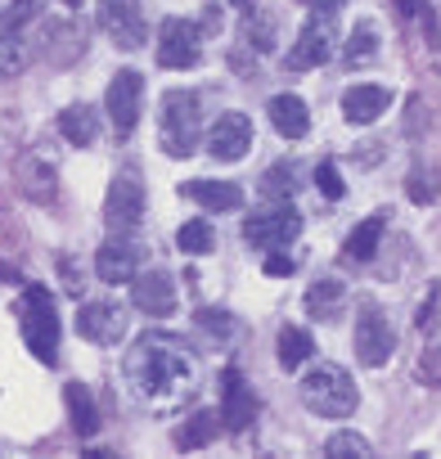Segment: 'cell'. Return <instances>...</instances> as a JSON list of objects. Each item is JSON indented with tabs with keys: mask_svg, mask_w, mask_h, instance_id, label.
Here are the masks:
<instances>
[{
	"mask_svg": "<svg viewBox=\"0 0 441 459\" xmlns=\"http://www.w3.org/2000/svg\"><path fill=\"white\" fill-rule=\"evenodd\" d=\"M275 356H280V369H302V365L316 356V342H311V333H307V329L284 325V329H280V338H275Z\"/></svg>",
	"mask_w": 441,
	"mask_h": 459,
	"instance_id": "603a6c76",
	"label": "cell"
},
{
	"mask_svg": "<svg viewBox=\"0 0 441 459\" xmlns=\"http://www.w3.org/2000/svg\"><path fill=\"white\" fill-rule=\"evenodd\" d=\"M248 37H253V41H257V46L266 50V46L275 41V32H271V14H257V19L248 23Z\"/></svg>",
	"mask_w": 441,
	"mask_h": 459,
	"instance_id": "f35d334b",
	"label": "cell"
},
{
	"mask_svg": "<svg viewBox=\"0 0 441 459\" xmlns=\"http://www.w3.org/2000/svg\"><path fill=\"white\" fill-rule=\"evenodd\" d=\"M437 298H441V289L432 284V293H428V302H423V307H419V316H414V325H419L423 333H432V329H437Z\"/></svg>",
	"mask_w": 441,
	"mask_h": 459,
	"instance_id": "8d00e7d4",
	"label": "cell"
},
{
	"mask_svg": "<svg viewBox=\"0 0 441 459\" xmlns=\"http://www.w3.org/2000/svg\"><path fill=\"white\" fill-rule=\"evenodd\" d=\"M28 68V46L19 32H0V77H19Z\"/></svg>",
	"mask_w": 441,
	"mask_h": 459,
	"instance_id": "f546056e",
	"label": "cell"
},
{
	"mask_svg": "<svg viewBox=\"0 0 441 459\" xmlns=\"http://www.w3.org/2000/svg\"><path fill=\"white\" fill-rule=\"evenodd\" d=\"M266 113H271L275 131L289 135V140H302V135L311 131V113H307V104H302L298 95H275V100L266 104Z\"/></svg>",
	"mask_w": 441,
	"mask_h": 459,
	"instance_id": "d6986e66",
	"label": "cell"
},
{
	"mask_svg": "<svg viewBox=\"0 0 441 459\" xmlns=\"http://www.w3.org/2000/svg\"><path fill=\"white\" fill-rule=\"evenodd\" d=\"M59 275H64V289H68L73 298H82V284H86V280L77 275V262H73V257H59Z\"/></svg>",
	"mask_w": 441,
	"mask_h": 459,
	"instance_id": "74e56055",
	"label": "cell"
},
{
	"mask_svg": "<svg viewBox=\"0 0 441 459\" xmlns=\"http://www.w3.org/2000/svg\"><path fill=\"white\" fill-rule=\"evenodd\" d=\"M414 374H419V383H423V387H441V347H428V351L419 356Z\"/></svg>",
	"mask_w": 441,
	"mask_h": 459,
	"instance_id": "e575fe53",
	"label": "cell"
},
{
	"mask_svg": "<svg viewBox=\"0 0 441 459\" xmlns=\"http://www.w3.org/2000/svg\"><path fill=\"white\" fill-rule=\"evenodd\" d=\"M126 329H131V316L122 302H86L77 316V333L99 347H117L126 338Z\"/></svg>",
	"mask_w": 441,
	"mask_h": 459,
	"instance_id": "30bf717a",
	"label": "cell"
},
{
	"mask_svg": "<svg viewBox=\"0 0 441 459\" xmlns=\"http://www.w3.org/2000/svg\"><path fill=\"white\" fill-rule=\"evenodd\" d=\"M262 271H266V275H275V280H280V275H293V257H284V253H271V257L262 262Z\"/></svg>",
	"mask_w": 441,
	"mask_h": 459,
	"instance_id": "ab89813d",
	"label": "cell"
},
{
	"mask_svg": "<svg viewBox=\"0 0 441 459\" xmlns=\"http://www.w3.org/2000/svg\"><path fill=\"white\" fill-rule=\"evenodd\" d=\"M203 117H198V95L189 91H167L162 95V153L189 158L198 149Z\"/></svg>",
	"mask_w": 441,
	"mask_h": 459,
	"instance_id": "277c9868",
	"label": "cell"
},
{
	"mask_svg": "<svg viewBox=\"0 0 441 459\" xmlns=\"http://www.w3.org/2000/svg\"><path fill=\"white\" fill-rule=\"evenodd\" d=\"M185 198H194L207 212H239L244 207V189L235 180H185L180 185Z\"/></svg>",
	"mask_w": 441,
	"mask_h": 459,
	"instance_id": "ac0fdd59",
	"label": "cell"
},
{
	"mask_svg": "<svg viewBox=\"0 0 441 459\" xmlns=\"http://www.w3.org/2000/svg\"><path fill=\"white\" fill-rule=\"evenodd\" d=\"M220 419H226L230 432H248L257 423V396L239 369L220 374Z\"/></svg>",
	"mask_w": 441,
	"mask_h": 459,
	"instance_id": "4fadbf2b",
	"label": "cell"
},
{
	"mask_svg": "<svg viewBox=\"0 0 441 459\" xmlns=\"http://www.w3.org/2000/svg\"><path fill=\"white\" fill-rule=\"evenodd\" d=\"M226 5H239V10H248V5H253V0H226Z\"/></svg>",
	"mask_w": 441,
	"mask_h": 459,
	"instance_id": "7bdbcfd3",
	"label": "cell"
},
{
	"mask_svg": "<svg viewBox=\"0 0 441 459\" xmlns=\"http://www.w3.org/2000/svg\"><path fill=\"white\" fill-rule=\"evenodd\" d=\"M392 351H396V333H392L387 316L378 307H365L360 320H356V356H360V365L383 369L392 360Z\"/></svg>",
	"mask_w": 441,
	"mask_h": 459,
	"instance_id": "8fae6325",
	"label": "cell"
},
{
	"mask_svg": "<svg viewBox=\"0 0 441 459\" xmlns=\"http://www.w3.org/2000/svg\"><path fill=\"white\" fill-rule=\"evenodd\" d=\"M383 230H387V216H365L351 235H347V257H351V262H369V257L378 253Z\"/></svg>",
	"mask_w": 441,
	"mask_h": 459,
	"instance_id": "484cf974",
	"label": "cell"
},
{
	"mask_svg": "<svg viewBox=\"0 0 441 459\" xmlns=\"http://www.w3.org/2000/svg\"><path fill=\"white\" fill-rule=\"evenodd\" d=\"M437 189H441V176H437V171H428V167H414V171H410V180H405V194H410L414 203H432V198H437Z\"/></svg>",
	"mask_w": 441,
	"mask_h": 459,
	"instance_id": "d6a6232c",
	"label": "cell"
},
{
	"mask_svg": "<svg viewBox=\"0 0 441 459\" xmlns=\"http://www.w3.org/2000/svg\"><path fill=\"white\" fill-rule=\"evenodd\" d=\"M131 302L135 311L162 320V316H176V280L167 271H144L131 280Z\"/></svg>",
	"mask_w": 441,
	"mask_h": 459,
	"instance_id": "9a60e30c",
	"label": "cell"
},
{
	"mask_svg": "<svg viewBox=\"0 0 441 459\" xmlns=\"http://www.w3.org/2000/svg\"><path fill=\"white\" fill-rule=\"evenodd\" d=\"M64 401H68V419H73V432L77 437H91L99 428V405L91 401V392L82 383H68L64 387Z\"/></svg>",
	"mask_w": 441,
	"mask_h": 459,
	"instance_id": "d4e9b609",
	"label": "cell"
},
{
	"mask_svg": "<svg viewBox=\"0 0 441 459\" xmlns=\"http://www.w3.org/2000/svg\"><path fill=\"white\" fill-rule=\"evenodd\" d=\"M226 428V419H220V410H194L180 428H176V446L180 450H198V446H212L216 432Z\"/></svg>",
	"mask_w": 441,
	"mask_h": 459,
	"instance_id": "ffe728a7",
	"label": "cell"
},
{
	"mask_svg": "<svg viewBox=\"0 0 441 459\" xmlns=\"http://www.w3.org/2000/svg\"><path fill=\"white\" fill-rule=\"evenodd\" d=\"M329 55H333V32H329V19L316 10V19L302 23V32H298V41L289 50V68L293 73H307V68L329 64Z\"/></svg>",
	"mask_w": 441,
	"mask_h": 459,
	"instance_id": "5bb4252c",
	"label": "cell"
},
{
	"mask_svg": "<svg viewBox=\"0 0 441 459\" xmlns=\"http://www.w3.org/2000/svg\"><path fill=\"white\" fill-rule=\"evenodd\" d=\"M302 235V216L289 207V203H271L253 216H244V239L253 248H284Z\"/></svg>",
	"mask_w": 441,
	"mask_h": 459,
	"instance_id": "52a82bcc",
	"label": "cell"
},
{
	"mask_svg": "<svg viewBox=\"0 0 441 459\" xmlns=\"http://www.w3.org/2000/svg\"><path fill=\"white\" fill-rule=\"evenodd\" d=\"M59 135H64L68 144L86 149V144L99 135V113H95L91 104H73V108H64V113H59Z\"/></svg>",
	"mask_w": 441,
	"mask_h": 459,
	"instance_id": "7402d4cb",
	"label": "cell"
},
{
	"mask_svg": "<svg viewBox=\"0 0 441 459\" xmlns=\"http://www.w3.org/2000/svg\"><path fill=\"white\" fill-rule=\"evenodd\" d=\"M387 108H392V91H387V86H351V91L342 95V117H347L351 126H369V122H378Z\"/></svg>",
	"mask_w": 441,
	"mask_h": 459,
	"instance_id": "e0dca14e",
	"label": "cell"
},
{
	"mask_svg": "<svg viewBox=\"0 0 441 459\" xmlns=\"http://www.w3.org/2000/svg\"><path fill=\"white\" fill-rule=\"evenodd\" d=\"M176 248H180L185 257H203V253L216 248V230H212L203 216H194V221H185V225L176 230Z\"/></svg>",
	"mask_w": 441,
	"mask_h": 459,
	"instance_id": "4316f807",
	"label": "cell"
},
{
	"mask_svg": "<svg viewBox=\"0 0 441 459\" xmlns=\"http://www.w3.org/2000/svg\"><path fill=\"white\" fill-rule=\"evenodd\" d=\"M342 302H347V289H342L338 280H316V284L307 289V311H311L316 320H338V316H342Z\"/></svg>",
	"mask_w": 441,
	"mask_h": 459,
	"instance_id": "cb8c5ba5",
	"label": "cell"
},
{
	"mask_svg": "<svg viewBox=\"0 0 441 459\" xmlns=\"http://www.w3.org/2000/svg\"><path fill=\"white\" fill-rule=\"evenodd\" d=\"M135 266H140V248L126 235H108V244H99L95 271H99L104 284H131L135 280Z\"/></svg>",
	"mask_w": 441,
	"mask_h": 459,
	"instance_id": "2e32d148",
	"label": "cell"
},
{
	"mask_svg": "<svg viewBox=\"0 0 441 459\" xmlns=\"http://www.w3.org/2000/svg\"><path fill=\"white\" fill-rule=\"evenodd\" d=\"M198 325H203L212 338H235V333H239V320H235L230 311H220V307H203V311H198Z\"/></svg>",
	"mask_w": 441,
	"mask_h": 459,
	"instance_id": "1f68e13d",
	"label": "cell"
},
{
	"mask_svg": "<svg viewBox=\"0 0 441 459\" xmlns=\"http://www.w3.org/2000/svg\"><path fill=\"white\" fill-rule=\"evenodd\" d=\"M41 10H46V0H10V5L0 10V32H19V28H28L32 19H41Z\"/></svg>",
	"mask_w": 441,
	"mask_h": 459,
	"instance_id": "4dcf8cb0",
	"label": "cell"
},
{
	"mask_svg": "<svg viewBox=\"0 0 441 459\" xmlns=\"http://www.w3.org/2000/svg\"><path fill=\"white\" fill-rule=\"evenodd\" d=\"M392 5H396L401 14H410V19H423V23H432V10L423 5V0H392Z\"/></svg>",
	"mask_w": 441,
	"mask_h": 459,
	"instance_id": "60d3db41",
	"label": "cell"
},
{
	"mask_svg": "<svg viewBox=\"0 0 441 459\" xmlns=\"http://www.w3.org/2000/svg\"><path fill=\"white\" fill-rule=\"evenodd\" d=\"M293 189H298V176H293V167H289V162H275V167L262 176V194H266L271 203H289V198H293Z\"/></svg>",
	"mask_w": 441,
	"mask_h": 459,
	"instance_id": "f1b7e54d",
	"label": "cell"
},
{
	"mask_svg": "<svg viewBox=\"0 0 441 459\" xmlns=\"http://www.w3.org/2000/svg\"><path fill=\"white\" fill-rule=\"evenodd\" d=\"M253 149V122L244 113H220L207 131V153L220 162H239Z\"/></svg>",
	"mask_w": 441,
	"mask_h": 459,
	"instance_id": "7c38bea8",
	"label": "cell"
},
{
	"mask_svg": "<svg viewBox=\"0 0 441 459\" xmlns=\"http://www.w3.org/2000/svg\"><path fill=\"white\" fill-rule=\"evenodd\" d=\"M104 37L117 46V50H140L149 41V23H144V10H140V0H99V10H95Z\"/></svg>",
	"mask_w": 441,
	"mask_h": 459,
	"instance_id": "8992f818",
	"label": "cell"
},
{
	"mask_svg": "<svg viewBox=\"0 0 441 459\" xmlns=\"http://www.w3.org/2000/svg\"><path fill=\"white\" fill-rule=\"evenodd\" d=\"M126 378H131L135 396L144 401V410L176 414L194 396L198 360H194V351H189L185 338L162 333V329H149L144 338H135V347L126 356Z\"/></svg>",
	"mask_w": 441,
	"mask_h": 459,
	"instance_id": "6da1fadb",
	"label": "cell"
},
{
	"mask_svg": "<svg viewBox=\"0 0 441 459\" xmlns=\"http://www.w3.org/2000/svg\"><path fill=\"white\" fill-rule=\"evenodd\" d=\"M307 5H311V10H320V14H333V10L342 5V0H307Z\"/></svg>",
	"mask_w": 441,
	"mask_h": 459,
	"instance_id": "b9f144b4",
	"label": "cell"
},
{
	"mask_svg": "<svg viewBox=\"0 0 441 459\" xmlns=\"http://www.w3.org/2000/svg\"><path fill=\"white\" fill-rule=\"evenodd\" d=\"M374 55H378V32H374V23H356L351 37H347L342 64H347V68H365Z\"/></svg>",
	"mask_w": 441,
	"mask_h": 459,
	"instance_id": "83f0119b",
	"label": "cell"
},
{
	"mask_svg": "<svg viewBox=\"0 0 441 459\" xmlns=\"http://www.w3.org/2000/svg\"><path fill=\"white\" fill-rule=\"evenodd\" d=\"M19 316H23L28 351H32L41 365H55V356H59V311H55V298H50L41 284H28Z\"/></svg>",
	"mask_w": 441,
	"mask_h": 459,
	"instance_id": "3957f363",
	"label": "cell"
},
{
	"mask_svg": "<svg viewBox=\"0 0 441 459\" xmlns=\"http://www.w3.org/2000/svg\"><path fill=\"white\" fill-rule=\"evenodd\" d=\"M19 189L28 194V198H37V203H55L59 198V185H55V171H50V162H41V158H23L19 162Z\"/></svg>",
	"mask_w": 441,
	"mask_h": 459,
	"instance_id": "44dd1931",
	"label": "cell"
},
{
	"mask_svg": "<svg viewBox=\"0 0 441 459\" xmlns=\"http://www.w3.org/2000/svg\"><path fill=\"white\" fill-rule=\"evenodd\" d=\"M144 216V180L135 176V167H122L104 194V225L108 235H131Z\"/></svg>",
	"mask_w": 441,
	"mask_h": 459,
	"instance_id": "5b68a950",
	"label": "cell"
},
{
	"mask_svg": "<svg viewBox=\"0 0 441 459\" xmlns=\"http://www.w3.org/2000/svg\"><path fill=\"white\" fill-rule=\"evenodd\" d=\"M198 50H203V28L189 23V19H167L158 28V64L167 73H189L198 64Z\"/></svg>",
	"mask_w": 441,
	"mask_h": 459,
	"instance_id": "ba28073f",
	"label": "cell"
},
{
	"mask_svg": "<svg viewBox=\"0 0 441 459\" xmlns=\"http://www.w3.org/2000/svg\"><path fill=\"white\" fill-rule=\"evenodd\" d=\"M140 95H144V82H140V73H131V68H122V73L108 82L104 108H108V122H113L117 140H131V131H135V122H140Z\"/></svg>",
	"mask_w": 441,
	"mask_h": 459,
	"instance_id": "9c48e42d",
	"label": "cell"
},
{
	"mask_svg": "<svg viewBox=\"0 0 441 459\" xmlns=\"http://www.w3.org/2000/svg\"><path fill=\"white\" fill-rule=\"evenodd\" d=\"M369 450H374V446H369L360 432H333V437L324 441V455H333V459H338V455H360V459H365Z\"/></svg>",
	"mask_w": 441,
	"mask_h": 459,
	"instance_id": "836d02e7",
	"label": "cell"
},
{
	"mask_svg": "<svg viewBox=\"0 0 441 459\" xmlns=\"http://www.w3.org/2000/svg\"><path fill=\"white\" fill-rule=\"evenodd\" d=\"M302 405L320 419H347V414H356L360 392L342 365H316L302 378Z\"/></svg>",
	"mask_w": 441,
	"mask_h": 459,
	"instance_id": "7a4b0ae2",
	"label": "cell"
},
{
	"mask_svg": "<svg viewBox=\"0 0 441 459\" xmlns=\"http://www.w3.org/2000/svg\"><path fill=\"white\" fill-rule=\"evenodd\" d=\"M316 185H320L324 198H342V176H338L333 162H320V167H316Z\"/></svg>",
	"mask_w": 441,
	"mask_h": 459,
	"instance_id": "d590c367",
	"label": "cell"
},
{
	"mask_svg": "<svg viewBox=\"0 0 441 459\" xmlns=\"http://www.w3.org/2000/svg\"><path fill=\"white\" fill-rule=\"evenodd\" d=\"M64 5H68V10H82V5H86V0H64Z\"/></svg>",
	"mask_w": 441,
	"mask_h": 459,
	"instance_id": "ee69618b",
	"label": "cell"
}]
</instances>
